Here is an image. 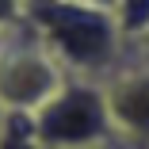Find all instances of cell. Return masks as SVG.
I'll use <instances>...</instances> for the list:
<instances>
[{"mask_svg":"<svg viewBox=\"0 0 149 149\" xmlns=\"http://www.w3.org/2000/svg\"><path fill=\"white\" fill-rule=\"evenodd\" d=\"M23 23L46 42L69 80L107 84L118 69L130 65V46L111 8L84 0H27Z\"/></svg>","mask_w":149,"mask_h":149,"instance_id":"obj_1","label":"cell"},{"mask_svg":"<svg viewBox=\"0 0 149 149\" xmlns=\"http://www.w3.org/2000/svg\"><path fill=\"white\" fill-rule=\"evenodd\" d=\"M69 84L65 69L27 23L0 35V107L4 115H35Z\"/></svg>","mask_w":149,"mask_h":149,"instance_id":"obj_2","label":"cell"},{"mask_svg":"<svg viewBox=\"0 0 149 149\" xmlns=\"http://www.w3.org/2000/svg\"><path fill=\"white\" fill-rule=\"evenodd\" d=\"M31 126L42 149H92L115 134L103 88L88 80H69L42 111L31 115Z\"/></svg>","mask_w":149,"mask_h":149,"instance_id":"obj_3","label":"cell"},{"mask_svg":"<svg viewBox=\"0 0 149 149\" xmlns=\"http://www.w3.org/2000/svg\"><path fill=\"white\" fill-rule=\"evenodd\" d=\"M100 88H103L115 134L130 141H149V65L130 61Z\"/></svg>","mask_w":149,"mask_h":149,"instance_id":"obj_4","label":"cell"},{"mask_svg":"<svg viewBox=\"0 0 149 149\" xmlns=\"http://www.w3.org/2000/svg\"><path fill=\"white\" fill-rule=\"evenodd\" d=\"M111 12H115V23L123 31L126 46H134L138 38L149 35V0H115Z\"/></svg>","mask_w":149,"mask_h":149,"instance_id":"obj_5","label":"cell"},{"mask_svg":"<svg viewBox=\"0 0 149 149\" xmlns=\"http://www.w3.org/2000/svg\"><path fill=\"white\" fill-rule=\"evenodd\" d=\"M0 149H42L38 138H35V126H31V115H8Z\"/></svg>","mask_w":149,"mask_h":149,"instance_id":"obj_6","label":"cell"},{"mask_svg":"<svg viewBox=\"0 0 149 149\" xmlns=\"http://www.w3.org/2000/svg\"><path fill=\"white\" fill-rule=\"evenodd\" d=\"M27 19V0H0V35Z\"/></svg>","mask_w":149,"mask_h":149,"instance_id":"obj_7","label":"cell"},{"mask_svg":"<svg viewBox=\"0 0 149 149\" xmlns=\"http://www.w3.org/2000/svg\"><path fill=\"white\" fill-rule=\"evenodd\" d=\"M130 57H134L138 65H149V35H145V38H138V42L130 46Z\"/></svg>","mask_w":149,"mask_h":149,"instance_id":"obj_8","label":"cell"},{"mask_svg":"<svg viewBox=\"0 0 149 149\" xmlns=\"http://www.w3.org/2000/svg\"><path fill=\"white\" fill-rule=\"evenodd\" d=\"M4 126H8V115H4V107H0V138H4Z\"/></svg>","mask_w":149,"mask_h":149,"instance_id":"obj_9","label":"cell"},{"mask_svg":"<svg viewBox=\"0 0 149 149\" xmlns=\"http://www.w3.org/2000/svg\"><path fill=\"white\" fill-rule=\"evenodd\" d=\"M84 4H100V8H111L115 0H84Z\"/></svg>","mask_w":149,"mask_h":149,"instance_id":"obj_10","label":"cell"}]
</instances>
